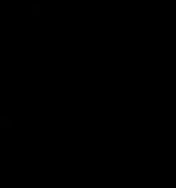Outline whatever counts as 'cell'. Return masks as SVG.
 Here are the masks:
<instances>
[{
    "label": "cell",
    "instance_id": "obj_1",
    "mask_svg": "<svg viewBox=\"0 0 176 188\" xmlns=\"http://www.w3.org/2000/svg\"><path fill=\"white\" fill-rule=\"evenodd\" d=\"M31 12H33V14H39V7H33Z\"/></svg>",
    "mask_w": 176,
    "mask_h": 188
},
{
    "label": "cell",
    "instance_id": "obj_2",
    "mask_svg": "<svg viewBox=\"0 0 176 188\" xmlns=\"http://www.w3.org/2000/svg\"><path fill=\"white\" fill-rule=\"evenodd\" d=\"M9 123H10V122H9V120H2V125H3V127H7V125H9Z\"/></svg>",
    "mask_w": 176,
    "mask_h": 188
}]
</instances>
